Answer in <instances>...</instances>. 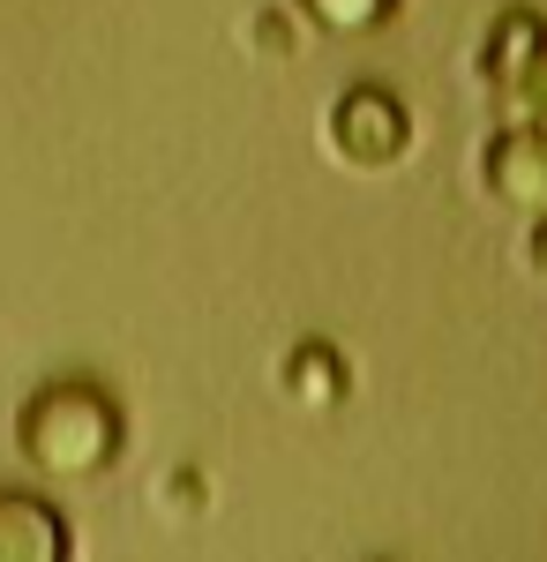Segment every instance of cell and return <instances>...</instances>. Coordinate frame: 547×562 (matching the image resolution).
I'll use <instances>...</instances> for the list:
<instances>
[{
    "label": "cell",
    "instance_id": "obj_9",
    "mask_svg": "<svg viewBox=\"0 0 547 562\" xmlns=\"http://www.w3.org/2000/svg\"><path fill=\"white\" fill-rule=\"evenodd\" d=\"M248 45H255V53H270V60H293V45H300L293 15H286V8H263V15L248 23Z\"/></svg>",
    "mask_w": 547,
    "mask_h": 562
},
{
    "label": "cell",
    "instance_id": "obj_3",
    "mask_svg": "<svg viewBox=\"0 0 547 562\" xmlns=\"http://www.w3.org/2000/svg\"><path fill=\"white\" fill-rule=\"evenodd\" d=\"M480 173L488 188L517 203V211H547V128H525V121H503V128L488 135V158H480Z\"/></svg>",
    "mask_w": 547,
    "mask_h": 562
},
{
    "label": "cell",
    "instance_id": "obj_6",
    "mask_svg": "<svg viewBox=\"0 0 547 562\" xmlns=\"http://www.w3.org/2000/svg\"><path fill=\"white\" fill-rule=\"evenodd\" d=\"M547 45V15H533V8H503L495 15V31H488V45H480V76H488V90L503 98L517 76H525V60Z\"/></svg>",
    "mask_w": 547,
    "mask_h": 562
},
{
    "label": "cell",
    "instance_id": "obj_4",
    "mask_svg": "<svg viewBox=\"0 0 547 562\" xmlns=\"http://www.w3.org/2000/svg\"><path fill=\"white\" fill-rule=\"evenodd\" d=\"M68 518L45 495H0V562H68Z\"/></svg>",
    "mask_w": 547,
    "mask_h": 562
},
{
    "label": "cell",
    "instance_id": "obj_10",
    "mask_svg": "<svg viewBox=\"0 0 547 562\" xmlns=\"http://www.w3.org/2000/svg\"><path fill=\"white\" fill-rule=\"evenodd\" d=\"M203 495H211V480L196 473V465H180V473L158 480V503H166L172 518H188V510H203Z\"/></svg>",
    "mask_w": 547,
    "mask_h": 562
},
{
    "label": "cell",
    "instance_id": "obj_2",
    "mask_svg": "<svg viewBox=\"0 0 547 562\" xmlns=\"http://www.w3.org/2000/svg\"><path fill=\"white\" fill-rule=\"evenodd\" d=\"M405 143H413V113L382 83H353L331 105V150L345 166H368V173H376V166H398Z\"/></svg>",
    "mask_w": 547,
    "mask_h": 562
},
{
    "label": "cell",
    "instance_id": "obj_1",
    "mask_svg": "<svg viewBox=\"0 0 547 562\" xmlns=\"http://www.w3.org/2000/svg\"><path fill=\"white\" fill-rule=\"evenodd\" d=\"M15 442H23V458L53 480H90L105 473L113 458H121L127 442V420H121V397L105 383H90V375H53L23 397V413H15Z\"/></svg>",
    "mask_w": 547,
    "mask_h": 562
},
{
    "label": "cell",
    "instance_id": "obj_5",
    "mask_svg": "<svg viewBox=\"0 0 547 562\" xmlns=\"http://www.w3.org/2000/svg\"><path fill=\"white\" fill-rule=\"evenodd\" d=\"M278 383H286L293 405L331 413V405H345V390H353V368H345V352H337L331 338H300V346L286 352V368H278Z\"/></svg>",
    "mask_w": 547,
    "mask_h": 562
},
{
    "label": "cell",
    "instance_id": "obj_11",
    "mask_svg": "<svg viewBox=\"0 0 547 562\" xmlns=\"http://www.w3.org/2000/svg\"><path fill=\"white\" fill-rule=\"evenodd\" d=\"M533 270H547V211H540V225H533Z\"/></svg>",
    "mask_w": 547,
    "mask_h": 562
},
{
    "label": "cell",
    "instance_id": "obj_8",
    "mask_svg": "<svg viewBox=\"0 0 547 562\" xmlns=\"http://www.w3.org/2000/svg\"><path fill=\"white\" fill-rule=\"evenodd\" d=\"M495 105H503V121H525V128H547V45L533 53V60H525V76H517V83H510L503 98H495Z\"/></svg>",
    "mask_w": 547,
    "mask_h": 562
},
{
    "label": "cell",
    "instance_id": "obj_7",
    "mask_svg": "<svg viewBox=\"0 0 547 562\" xmlns=\"http://www.w3.org/2000/svg\"><path fill=\"white\" fill-rule=\"evenodd\" d=\"M300 15L331 38H353V31H382L398 15V0H300Z\"/></svg>",
    "mask_w": 547,
    "mask_h": 562
}]
</instances>
